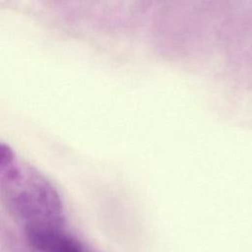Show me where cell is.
<instances>
[{"mask_svg": "<svg viewBox=\"0 0 252 252\" xmlns=\"http://www.w3.org/2000/svg\"><path fill=\"white\" fill-rule=\"evenodd\" d=\"M0 198L25 228L63 225V206L57 190L28 163L14 161L0 173Z\"/></svg>", "mask_w": 252, "mask_h": 252, "instance_id": "obj_1", "label": "cell"}, {"mask_svg": "<svg viewBox=\"0 0 252 252\" xmlns=\"http://www.w3.org/2000/svg\"><path fill=\"white\" fill-rule=\"evenodd\" d=\"M30 246L36 252H86L79 240L63 229V225L26 227Z\"/></svg>", "mask_w": 252, "mask_h": 252, "instance_id": "obj_2", "label": "cell"}, {"mask_svg": "<svg viewBox=\"0 0 252 252\" xmlns=\"http://www.w3.org/2000/svg\"><path fill=\"white\" fill-rule=\"evenodd\" d=\"M15 161V154L10 146L0 143V173Z\"/></svg>", "mask_w": 252, "mask_h": 252, "instance_id": "obj_3", "label": "cell"}]
</instances>
